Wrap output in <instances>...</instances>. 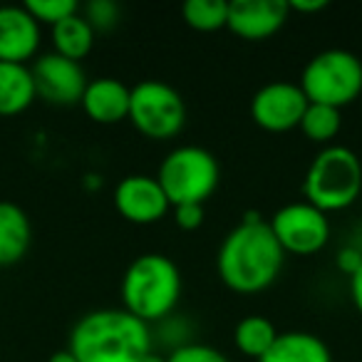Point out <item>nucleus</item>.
Wrapping results in <instances>:
<instances>
[{
	"label": "nucleus",
	"instance_id": "nucleus-31",
	"mask_svg": "<svg viewBox=\"0 0 362 362\" xmlns=\"http://www.w3.org/2000/svg\"><path fill=\"white\" fill-rule=\"evenodd\" d=\"M144 362H166V357H161V355H156V352H151V355H146Z\"/></svg>",
	"mask_w": 362,
	"mask_h": 362
},
{
	"label": "nucleus",
	"instance_id": "nucleus-10",
	"mask_svg": "<svg viewBox=\"0 0 362 362\" xmlns=\"http://www.w3.org/2000/svg\"><path fill=\"white\" fill-rule=\"evenodd\" d=\"M308 97L303 95L300 85L296 82H268L253 95L251 119L261 129L281 134L300 127V119L308 110Z\"/></svg>",
	"mask_w": 362,
	"mask_h": 362
},
{
	"label": "nucleus",
	"instance_id": "nucleus-2",
	"mask_svg": "<svg viewBox=\"0 0 362 362\" xmlns=\"http://www.w3.org/2000/svg\"><path fill=\"white\" fill-rule=\"evenodd\" d=\"M151 327L124 308L85 313L70 332L77 362H144L151 355Z\"/></svg>",
	"mask_w": 362,
	"mask_h": 362
},
{
	"label": "nucleus",
	"instance_id": "nucleus-13",
	"mask_svg": "<svg viewBox=\"0 0 362 362\" xmlns=\"http://www.w3.org/2000/svg\"><path fill=\"white\" fill-rule=\"evenodd\" d=\"M42 42V25L25 6H0V62L28 65Z\"/></svg>",
	"mask_w": 362,
	"mask_h": 362
},
{
	"label": "nucleus",
	"instance_id": "nucleus-22",
	"mask_svg": "<svg viewBox=\"0 0 362 362\" xmlns=\"http://www.w3.org/2000/svg\"><path fill=\"white\" fill-rule=\"evenodd\" d=\"M25 8L40 25L50 28L62 23L65 18L80 13V6H77L75 0H28Z\"/></svg>",
	"mask_w": 362,
	"mask_h": 362
},
{
	"label": "nucleus",
	"instance_id": "nucleus-1",
	"mask_svg": "<svg viewBox=\"0 0 362 362\" xmlns=\"http://www.w3.org/2000/svg\"><path fill=\"white\" fill-rule=\"evenodd\" d=\"M283 263L286 251L258 211H248L241 223L226 233L216 253L221 283L241 296H253L271 288L281 276Z\"/></svg>",
	"mask_w": 362,
	"mask_h": 362
},
{
	"label": "nucleus",
	"instance_id": "nucleus-18",
	"mask_svg": "<svg viewBox=\"0 0 362 362\" xmlns=\"http://www.w3.org/2000/svg\"><path fill=\"white\" fill-rule=\"evenodd\" d=\"M95 35L97 33L92 30V25L85 21V16L80 11L50 28L52 52L67 57V60L82 62L92 52V47H95Z\"/></svg>",
	"mask_w": 362,
	"mask_h": 362
},
{
	"label": "nucleus",
	"instance_id": "nucleus-20",
	"mask_svg": "<svg viewBox=\"0 0 362 362\" xmlns=\"http://www.w3.org/2000/svg\"><path fill=\"white\" fill-rule=\"evenodd\" d=\"M342 127V110L325 105H308L305 115L300 119V129L313 144L330 146L332 139L340 134Z\"/></svg>",
	"mask_w": 362,
	"mask_h": 362
},
{
	"label": "nucleus",
	"instance_id": "nucleus-5",
	"mask_svg": "<svg viewBox=\"0 0 362 362\" xmlns=\"http://www.w3.org/2000/svg\"><path fill=\"white\" fill-rule=\"evenodd\" d=\"M156 181L164 189L171 209L184 204H206L221 181V166L209 149L181 144L161 159Z\"/></svg>",
	"mask_w": 362,
	"mask_h": 362
},
{
	"label": "nucleus",
	"instance_id": "nucleus-14",
	"mask_svg": "<svg viewBox=\"0 0 362 362\" xmlns=\"http://www.w3.org/2000/svg\"><path fill=\"white\" fill-rule=\"evenodd\" d=\"M132 87H127L117 77H97L90 80L82 95V110L95 124H119L129 117Z\"/></svg>",
	"mask_w": 362,
	"mask_h": 362
},
{
	"label": "nucleus",
	"instance_id": "nucleus-27",
	"mask_svg": "<svg viewBox=\"0 0 362 362\" xmlns=\"http://www.w3.org/2000/svg\"><path fill=\"white\" fill-rule=\"evenodd\" d=\"M325 8H327L325 0H291V3H288V11H291V13H300V16L320 13V11H325Z\"/></svg>",
	"mask_w": 362,
	"mask_h": 362
},
{
	"label": "nucleus",
	"instance_id": "nucleus-3",
	"mask_svg": "<svg viewBox=\"0 0 362 362\" xmlns=\"http://www.w3.org/2000/svg\"><path fill=\"white\" fill-rule=\"evenodd\" d=\"M181 271L164 253H141L122 276V308L146 325L161 322L174 313L181 298Z\"/></svg>",
	"mask_w": 362,
	"mask_h": 362
},
{
	"label": "nucleus",
	"instance_id": "nucleus-28",
	"mask_svg": "<svg viewBox=\"0 0 362 362\" xmlns=\"http://www.w3.org/2000/svg\"><path fill=\"white\" fill-rule=\"evenodd\" d=\"M350 298H352V305H355L362 315V266L350 276Z\"/></svg>",
	"mask_w": 362,
	"mask_h": 362
},
{
	"label": "nucleus",
	"instance_id": "nucleus-16",
	"mask_svg": "<svg viewBox=\"0 0 362 362\" xmlns=\"http://www.w3.org/2000/svg\"><path fill=\"white\" fill-rule=\"evenodd\" d=\"M258 362H332V352L315 332L288 330L278 332L273 347Z\"/></svg>",
	"mask_w": 362,
	"mask_h": 362
},
{
	"label": "nucleus",
	"instance_id": "nucleus-4",
	"mask_svg": "<svg viewBox=\"0 0 362 362\" xmlns=\"http://www.w3.org/2000/svg\"><path fill=\"white\" fill-rule=\"evenodd\" d=\"M305 202L322 214L345 211L362 194V161L340 144L322 146L313 156L303 181Z\"/></svg>",
	"mask_w": 362,
	"mask_h": 362
},
{
	"label": "nucleus",
	"instance_id": "nucleus-23",
	"mask_svg": "<svg viewBox=\"0 0 362 362\" xmlns=\"http://www.w3.org/2000/svg\"><path fill=\"white\" fill-rule=\"evenodd\" d=\"M119 6L115 0H92L82 8V16L92 25L95 33H110L119 23Z\"/></svg>",
	"mask_w": 362,
	"mask_h": 362
},
{
	"label": "nucleus",
	"instance_id": "nucleus-8",
	"mask_svg": "<svg viewBox=\"0 0 362 362\" xmlns=\"http://www.w3.org/2000/svg\"><path fill=\"white\" fill-rule=\"evenodd\" d=\"M281 248L293 256H315L330 241V218L308 202L281 206L268 221Z\"/></svg>",
	"mask_w": 362,
	"mask_h": 362
},
{
	"label": "nucleus",
	"instance_id": "nucleus-30",
	"mask_svg": "<svg viewBox=\"0 0 362 362\" xmlns=\"http://www.w3.org/2000/svg\"><path fill=\"white\" fill-rule=\"evenodd\" d=\"M82 184H85L87 189H97V187H100V184H102V179H100V176H95V174H87Z\"/></svg>",
	"mask_w": 362,
	"mask_h": 362
},
{
	"label": "nucleus",
	"instance_id": "nucleus-11",
	"mask_svg": "<svg viewBox=\"0 0 362 362\" xmlns=\"http://www.w3.org/2000/svg\"><path fill=\"white\" fill-rule=\"evenodd\" d=\"M112 204L124 221L136 223V226H151L161 221L171 209L161 184L156 181V176L149 174L124 176L115 187Z\"/></svg>",
	"mask_w": 362,
	"mask_h": 362
},
{
	"label": "nucleus",
	"instance_id": "nucleus-29",
	"mask_svg": "<svg viewBox=\"0 0 362 362\" xmlns=\"http://www.w3.org/2000/svg\"><path fill=\"white\" fill-rule=\"evenodd\" d=\"M47 362H77V357L72 355V350L70 347H65V350H57V352H52L50 355V360Z\"/></svg>",
	"mask_w": 362,
	"mask_h": 362
},
{
	"label": "nucleus",
	"instance_id": "nucleus-25",
	"mask_svg": "<svg viewBox=\"0 0 362 362\" xmlns=\"http://www.w3.org/2000/svg\"><path fill=\"white\" fill-rule=\"evenodd\" d=\"M174 223L184 231H197L204 223V206L202 204H184V206H174Z\"/></svg>",
	"mask_w": 362,
	"mask_h": 362
},
{
	"label": "nucleus",
	"instance_id": "nucleus-12",
	"mask_svg": "<svg viewBox=\"0 0 362 362\" xmlns=\"http://www.w3.org/2000/svg\"><path fill=\"white\" fill-rule=\"evenodd\" d=\"M288 16L291 11L286 0H233L228 3L226 28L241 40L261 42L276 35Z\"/></svg>",
	"mask_w": 362,
	"mask_h": 362
},
{
	"label": "nucleus",
	"instance_id": "nucleus-21",
	"mask_svg": "<svg viewBox=\"0 0 362 362\" xmlns=\"http://www.w3.org/2000/svg\"><path fill=\"white\" fill-rule=\"evenodd\" d=\"M181 18L199 33H216L228 23L226 0H189L181 8Z\"/></svg>",
	"mask_w": 362,
	"mask_h": 362
},
{
	"label": "nucleus",
	"instance_id": "nucleus-7",
	"mask_svg": "<svg viewBox=\"0 0 362 362\" xmlns=\"http://www.w3.org/2000/svg\"><path fill=\"white\" fill-rule=\"evenodd\" d=\"M136 132L151 141L174 139L187 124L184 97L161 80H141L132 87L129 117Z\"/></svg>",
	"mask_w": 362,
	"mask_h": 362
},
{
	"label": "nucleus",
	"instance_id": "nucleus-26",
	"mask_svg": "<svg viewBox=\"0 0 362 362\" xmlns=\"http://www.w3.org/2000/svg\"><path fill=\"white\" fill-rule=\"evenodd\" d=\"M335 263H337V268H340V271L350 278L352 273L362 266V251L357 246H342L340 251H337Z\"/></svg>",
	"mask_w": 362,
	"mask_h": 362
},
{
	"label": "nucleus",
	"instance_id": "nucleus-17",
	"mask_svg": "<svg viewBox=\"0 0 362 362\" xmlns=\"http://www.w3.org/2000/svg\"><path fill=\"white\" fill-rule=\"evenodd\" d=\"M37 100L33 70L28 65L0 62V117H18Z\"/></svg>",
	"mask_w": 362,
	"mask_h": 362
},
{
	"label": "nucleus",
	"instance_id": "nucleus-24",
	"mask_svg": "<svg viewBox=\"0 0 362 362\" xmlns=\"http://www.w3.org/2000/svg\"><path fill=\"white\" fill-rule=\"evenodd\" d=\"M166 362H231L221 350L204 342H187L166 355Z\"/></svg>",
	"mask_w": 362,
	"mask_h": 362
},
{
	"label": "nucleus",
	"instance_id": "nucleus-9",
	"mask_svg": "<svg viewBox=\"0 0 362 362\" xmlns=\"http://www.w3.org/2000/svg\"><path fill=\"white\" fill-rule=\"evenodd\" d=\"M33 80H35L37 97L47 105L72 107L80 105L87 87V75L82 62L67 60L57 52H42L30 65Z\"/></svg>",
	"mask_w": 362,
	"mask_h": 362
},
{
	"label": "nucleus",
	"instance_id": "nucleus-15",
	"mask_svg": "<svg viewBox=\"0 0 362 362\" xmlns=\"http://www.w3.org/2000/svg\"><path fill=\"white\" fill-rule=\"evenodd\" d=\"M33 243V223L23 206L0 202V268L16 266L28 256Z\"/></svg>",
	"mask_w": 362,
	"mask_h": 362
},
{
	"label": "nucleus",
	"instance_id": "nucleus-19",
	"mask_svg": "<svg viewBox=\"0 0 362 362\" xmlns=\"http://www.w3.org/2000/svg\"><path fill=\"white\" fill-rule=\"evenodd\" d=\"M278 337V330L266 315H246L238 320L236 330H233V342L246 357H256L261 360L268 350L273 347Z\"/></svg>",
	"mask_w": 362,
	"mask_h": 362
},
{
	"label": "nucleus",
	"instance_id": "nucleus-6",
	"mask_svg": "<svg viewBox=\"0 0 362 362\" xmlns=\"http://www.w3.org/2000/svg\"><path fill=\"white\" fill-rule=\"evenodd\" d=\"M298 85L310 105L342 110L362 95V60L340 47L322 50L308 60Z\"/></svg>",
	"mask_w": 362,
	"mask_h": 362
}]
</instances>
